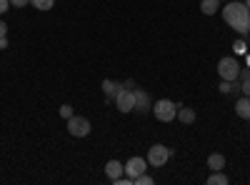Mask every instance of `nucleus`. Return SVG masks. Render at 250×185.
Segmentation results:
<instances>
[{
    "mask_svg": "<svg viewBox=\"0 0 250 185\" xmlns=\"http://www.w3.org/2000/svg\"><path fill=\"white\" fill-rule=\"evenodd\" d=\"M223 20L230 25L238 35H248L250 30V8L245 3H235V0H228L225 8H220Z\"/></svg>",
    "mask_w": 250,
    "mask_h": 185,
    "instance_id": "nucleus-1",
    "label": "nucleus"
},
{
    "mask_svg": "<svg viewBox=\"0 0 250 185\" xmlns=\"http://www.w3.org/2000/svg\"><path fill=\"white\" fill-rule=\"evenodd\" d=\"M153 115L160 120V123H170L178 118V103L168 100V98H163L158 103H153Z\"/></svg>",
    "mask_w": 250,
    "mask_h": 185,
    "instance_id": "nucleus-2",
    "label": "nucleus"
},
{
    "mask_svg": "<svg viewBox=\"0 0 250 185\" xmlns=\"http://www.w3.org/2000/svg\"><path fill=\"white\" fill-rule=\"evenodd\" d=\"M218 75H220V80H230V83H235V80L240 78V63L235 58H220L218 60Z\"/></svg>",
    "mask_w": 250,
    "mask_h": 185,
    "instance_id": "nucleus-3",
    "label": "nucleus"
},
{
    "mask_svg": "<svg viewBox=\"0 0 250 185\" xmlns=\"http://www.w3.org/2000/svg\"><path fill=\"white\" fill-rule=\"evenodd\" d=\"M170 158H173V155H170V148H165L163 143H155V145H150L148 155H145L148 165H153V168H163Z\"/></svg>",
    "mask_w": 250,
    "mask_h": 185,
    "instance_id": "nucleus-4",
    "label": "nucleus"
},
{
    "mask_svg": "<svg viewBox=\"0 0 250 185\" xmlns=\"http://www.w3.org/2000/svg\"><path fill=\"white\" fill-rule=\"evenodd\" d=\"M68 133L73 135V138H88L90 135V130H93V125H90V120L88 118H83V115H73V118H68Z\"/></svg>",
    "mask_w": 250,
    "mask_h": 185,
    "instance_id": "nucleus-5",
    "label": "nucleus"
},
{
    "mask_svg": "<svg viewBox=\"0 0 250 185\" xmlns=\"http://www.w3.org/2000/svg\"><path fill=\"white\" fill-rule=\"evenodd\" d=\"M115 108L120 110V113H135V93L133 90H128V88H120L118 90V95H115Z\"/></svg>",
    "mask_w": 250,
    "mask_h": 185,
    "instance_id": "nucleus-6",
    "label": "nucleus"
},
{
    "mask_svg": "<svg viewBox=\"0 0 250 185\" xmlns=\"http://www.w3.org/2000/svg\"><path fill=\"white\" fill-rule=\"evenodd\" d=\"M145 168H148V160L140 158V155H135V158H130L128 163H125V175H128L130 180H135L138 175L145 173Z\"/></svg>",
    "mask_w": 250,
    "mask_h": 185,
    "instance_id": "nucleus-7",
    "label": "nucleus"
},
{
    "mask_svg": "<svg viewBox=\"0 0 250 185\" xmlns=\"http://www.w3.org/2000/svg\"><path fill=\"white\" fill-rule=\"evenodd\" d=\"M135 93V110L138 113H148L153 110V103H150V95L145 93V90H133Z\"/></svg>",
    "mask_w": 250,
    "mask_h": 185,
    "instance_id": "nucleus-8",
    "label": "nucleus"
},
{
    "mask_svg": "<svg viewBox=\"0 0 250 185\" xmlns=\"http://www.w3.org/2000/svg\"><path fill=\"white\" fill-rule=\"evenodd\" d=\"M105 175H108L110 180H115V178L125 175V165H123L120 160H108V163H105Z\"/></svg>",
    "mask_w": 250,
    "mask_h": 185,
    "instance_id": "nucleus-9",
    "label": "nucleus"
},
{
    "mask_svg": "<svg viewBox=\"0 0 250 185\" xmlns=\"http://www.w3.org/2000/svg\"><path fill=\"white\" fill-rule=\"evenodd\" d=\"M235 113H238V118L250 120V98L248 95H240V100L235 103Z\"/></svg>",
    "mask_w": 250,
    "mask_h": 185,
    "instance_id": "nucleus-10",
    "label": "nucleus"
},
{
    "mask_svg": "<svg viewBox=\"0 0 250 185\" xmlns=\"http://www.w3.org/2000/svg\"><path fill=\"white\" fill-rule=\"evenodd\" d=\"M195 110L193 108H185V105H178V120L183 123V125H190V123H195Z\"/></svg>",
    "mask_w": 250,
    "mask_h": 185,
    "instance_id": "nucleus-11",
    "label": "nucleus"
},
{
    "mask_svg": "<svg viewBox=\"0 0 250 185\" xmlns=\"http://www.w3.org/2000/svg\"><path fill=\"white\" fill-rule=\"evenodd\" d=\"M120 88H123V83H115V80H103V93H105L108 100H115Z\"/></svg>",
    "mask_w": 250,
    "mask_h": 185,
    "instance_id": "nucleus-12",
    "label": "nucleus"
},
{
    "mask_svg": "<svg viewBox=\"0 0 250 185\" xmlns=\"http://www.w3.org/2000/svg\"><path fill=\"white\" fill-rule=\"evenodd\" d=\"M220 8H223V5H220V0H200V10H203V15H215Z\"/></svg>",
    "mask_w": 250,
    "mask_h": 185,
    "instance_id": "nucleus-13",
    "label": "nucleus"
},
{
    "mask_svg": "<svg viewBox=\"0 0 250 185\" xmlns=\"http://www.w3.org/2000/svg\"><path fill=\"white\" fill-rule=\"evenodd\" d=\"M208 168L210 170H225V155H220V153L208 155Z\"/></svg>",
    "mask_w": 250,
    "mask_h": 185,
    "instance_id": "nucleus-14",
    "label": "nucleus"
},
{
    "mask_svg": "<svg viewBox=\"0 0 250 185\" xmlns=\"http://www.w3.org/2000/svg\"><path fill=\"white\" fill-rule=\"evenodd\" d=\"M208 185H228V175L223 170H213V175L208 178Z\"/></svg>",
    "mask_w": 250,
    "mask_h": 185,
    "instance_id": "nucleus-15",
    "label": "nucleus"
},
{
    "mask_svg": "<svg viewBox=\"0 0 250 185\" xmlns=\"http://www.w3.org/2000/svg\"><path fill=\"white\" fill-rule=\"evenodd\" d=\"M30 5H33L35 10H43V13H48V10H53L55 0H30Z\"/></svg>",
    "mask_w": 250,
    "mask_h": 185,
    "instance_id": "nucleus-16",
    "label": "nucleus"
},
{
    "mask_svg": "<svg viewBox=\"0 0 250 185\" xmlns=\"http://www.w3.org/2000/svg\"><path fill=\"white\" fill-rule=\"evenodd\" d=\"M233 50H235L238 55H245V53H248V43H245L243 38H238L235 43H233Z\"/></svg>",
    "mask_w": 250,
    "mask_h": 185,
    "instance_id": "nucleus-17",
    "label": "nucleus"
},
{
    "mask_svg": "<svg viewBox=\"0 0 250 185\" xmlns=\"http://www.w3.org/2000/svg\"><path fill=\"white\" fill-rule=\"evenodd\" d=\"M58 113H60V118H62V120H68V118H73V115H75V113H73V105H68V103H65V105H60V110H58Z\"/></svg>",
    "mask_w": 250,
    "mask_h": 185,
    "instance_id": "nucleus-18",
    "label": "nucleus"
},
{
    "mask_svg": "<svg viewBox=\"0 0 250 185\" xmlns=\"http://www.w3.org/2000/svg\"><path fill=\"white\" fill-rule=\"evenodd\" d=\"M153 183H155V180H153L150 175H145V173H143V175H138V178L133 180V185H153Z\"/></svg>",
    "mask_w": 250,
    "mask_h": 185,
    "instance_id": "nucleus-19",
    "label": "nucleus"
},
{
    "mask_svg": "<svg viewBox=\"0 0 250 185\" xmlns=\"http://www.w3.org/2000/svg\"><path fill=\"white\" fill-rule=\"evenodd\" d=\"M240 93L250 98V78H248V80H240Z\"/></svg>",
    "mask_w": 250,
    "mask_h": 185,
    "instance_id": "nucleus-20",
    "label": "nucleus"
},
{
    "mask_svg": "<svg viewBox=\"0 0 250 185\" xmlns=\"http://www.w3.org/2000/svg\"><path fill=\"white\" fill-rule=\"evenodd\" d=\"M10 10V0H0V15H5Z\"/></svg>",
    "mask_w": 250,
    "mask_h": 185,
    "instance_id": "nucleus-21",
    "label": "nucleus"
},
{
    "mask_svg": "<svg viewBox=\"0 0 250 185\" xmlns=\"http://www.w3.org/2000/svg\"><path fill=\"white\" fill-rule=\"evenodd\" d=\"M28 3H30V0H10V5H13V8H25Z\"/></svg>",
    "mask_w": 250,
    "mask_h": 185,
    "instance_id": "nucleus-22",
    "label": "nucleus"
},
{
    "mask_svg": "<svg viewBox=\"0 0 250 185\" xmlns=\"http://www.w3.org/2000/svg\"><path fill=\"white\" fill-rule=\"evenodd\" d=\"M0 38H8V25L0 20Z\"/></svg>",
    "mask_w": 250,
    "mask_h": 185,
    "instance_id": "nucleus-23",
    "label": "nucleus"
},
{
    "mask_svg": "<svg viewBox=\"0 0 250 185\" xmlns=\"http://www.w3.org/2000/svg\"><path fill=\"white\" fill-rule=\"evenodd\" d=\"M248 78H250V68H245V70L240 68V78L238 80H248Z\"/></svg>",
    "mask_w": 250,
    "mask_h": 185,
    "instance_id": "nucleus-24",
    "label": "nucleus"
},
{
    "mask_svg": "<svg viewBox=\"0 0 250 185\" xmlns=\"http://www.w3.org/2000/svg\"><path fill=\"white\" fill-rule=\"evenodd\" d=\"M8 48V38H0V50H5Z\"/></svg>",
    "mask_w": 250,
    "mask_h": 185,
    "instance_id": "nucleus-25",
    "label": "nucleus"
},
{
    "mask_svg": "<svg viewBox=\"0 0 250 185\" xmlns=\"http://www.w3.org/2000/svg\"><path fill=\"white\" fill-rule=\"evenodd\" d=\"M245 5H248V8H250V0H245Z\"/></svg>",
    "mask_w": 250,
    "mask_h": 185,
    "instance_id": "nucleus-26",
    "label": "nucleus"
},
{
    "mask_svg": "<svg viewBox=\"0 0 250 185\" xmlns=\"http://www.w3.org/2000/svg\"><path fill=\"white\" fill-rule=\"evenodd\" d=\"M220 3H228V0H220Z\"/></svg>",
    "mask_w": 250,
    "mask_h": 185,
    "instance_id": "nucleus-27",
    "label": "nucleus"
}]
</instances>
